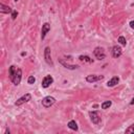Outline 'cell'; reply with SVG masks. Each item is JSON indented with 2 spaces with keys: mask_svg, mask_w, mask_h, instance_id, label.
<instances>
[{
  "mask_svg": "<svg viewBox=\"0 0 134 134\" xmlns=\"http://www.w3.org/2000/svg\"><path fill=\"white\" fill-rule=\"evenodd\" d=\"M30 100H31V95H30V93H25L23 96H21L20 98H18V100L16 101L15 105H16V106H21L22 104L27 103V102H29Z\"/></svg>",
  "mask_w": 134,
  "mask_h": 134,
  "instance_id": "cell-3",
  "label": "cell"
},
{
  "mask_svg": "<svg viewBox=\"0 0 134 134\" xmlns=\"http://www.w3.org/2000/svg\"><path fill=\"white\" fill-rule=\"evenodd\" d=\"M35 82H36V78H35L34 76H30V77L28 78V80H27V83H28V84H30V85H33Z\"/></svg>",
  "mask_w": 134,
  "mask_h": 134,
  "instance_id": "cell-19",
  "label": "cell"
},
{
  "mask_svg": "<svg viewBox=\"0 0 134 134\" xmlns=\"http://www.w3.org/2000/svg\"><path fill=\"white\" fill-rule=\"evenodd\" d=\"M89 116H90V120L94 125H97L101 123V117L98 116V114L96 111H90L89 112Z\"/></svg>",
  "mask_w": 134,
  "mask_h": 134,
  "instance_id": "cell-6",
  "label": "cell"
},
{
  "mask_svg": "<svg viewBox=\"0 0 134 134\" xmlns=\"http://www.w3.org/2000/svg\"><path fill=\"white\" fill-rule=\"evenodd\" d=\"M0 13H2V14L13 13V10H12L10 6H6V5L3 4V3H1V4H0Z\"/></svg>",
  "mask_w": 134,
  "mask_h": 134,
  "instance_id": "cell-12",
  "label": "cell"
},
{
  "mask_svg": "<svg viewBox=\"0 0 134 134\" xmlns=\"http://www.w3.org/2000/svg\"><path fill=\"white\" fill-rule=\"evenodd\" d=\"M17 16H18V12L17 11H13V13H12V19L15 20V19L17 18Z\"/></svg>",
  "mask_w": 134,
  "mask_h": 134,
  "instance_id": "cell-21",
  "label": "cell"
},
{
  "mask_svg": "<svg viewBox=\"0 0 134 134\" xmlns=\"http://www.w3.org/2000/svg\"><path fill=\"white\" fill-rule=\"evenodd\" d=\"M16 70H17V68L14 66V65H12L11 67H10V78H11V80H12V78L14 77V74H15V72H16Z\"/></svg>",
  "mask_w": 134,
  "mask_h": 134,
  "instance_id": "cell-17",
  "label": "cell"
},
{
  "mask_svg": "<svg viewBox=\"0 0 134 134\" xmlns=\"http://www.w3.org/2000/svg\"><path fill=\"white\" fill-rule=\"evenodd\" d=\"M54 103H56V98L53 96H46L42 100V105L44 106L45 108H49L50 106H53Z\"/></svg>",
  "mask_w": 134,
  "mask_h": 134,
  "instance_id": "cell-4",
  "label": "cell"
},
{
  "mask_svg": "<svg viewBox=\"0 0 134 134\" xmlns=\"http://www.w3.org/2000/svg\"><path fill=\"white\" fill-rule=\"evenodd\" d=\"M104 79V76H97V74H89L86 77V81L88 83H94L97 81H101Z\"/></svg>",
  "mask_w": 134,
  "mask_h": 134,
  "instance_id": "cell-7",
  "label": "cell"
},
{
  "mask_svg": "<svg viewBox=\"0 0 134 134\" xmlns=\"http://www.w3.org/2000/svg\"><path fill=\"white\" fill-rule=\"evenodd\" d=\"M93 54H94V56H95V58L97 59V60H104L105 57H106V54H105V50L103 47H96L95 49L93 50Z\"/></svg>",
  "mask_w": 134,
  "mask_h": 134,
  "instance_id": "cell-2",
  "label": "cell"
},
{
  "mask_svg": "<svg viewBox=\"0 0 134 134\" xmlns=\"http://www.w3.org/2000/svg\"><path fill=\"white\" fill-rule=\"evenodd\" d=\"M126 133H132V134H134V124L130 126L128 129H126Z\"/></svg>",
  "mask_w": 134,
  "mask_h": 134,
  "instance_id": "cell-20",
  "label": "cell"
},
{
  "mask_svg": "<svg viewBox=\"0 0 134 134\" xmlns=\"http://www.w3.org/2000/svg\"><path fill=\"white\" fill-rule=\"evenodd\" d=\"M111 105H112L111 101H106V102H104V103L102 104V109H108Z\"/></svg>",
  "mask_w": 134,
  "mask_h": 134,
  "instance_id": "cell-16",
  "label": "cell"
},
{
  "mask_svg": "<svg viewBox=\"0 0 134 134\" xmlns=\"http://www.w3.org/2000/svg\"><path fill=\"white\" fill-rule=\"evenodd\" d=\"M54 83V79L52 76H46L44 79H43V81H42V87L43 88H47V87H49L50 85H52Z\"/></svg>",
  "mask_w": 134,
  "mask_h": 134,
  "instance_id": "cell-8",
  "label": "cell"
},
{
  "mask_svg": "<svg viewBox=\"0 0 134 134\" xmlns=\"http://www.w3.org/2000/svg\"><path fill=\"white\" fill-rule=\"evenodd\" d=\"M49 30H50V25H49V23H44V24L42 25V30H41V39H42V40L45 38L46 34L48 33Z\"/></svg>",
  "mask_w": 134,
  "mask_h": 134,
  "instance_id": "cell-9",
  "label": "cell"
},
{
  "mask_svg": "<svg viewBox=\"0 0 134 134\" xmlns=\"http://www.w3.org/2000/svg\"><path fill=\"white\" fill-rule=\"evenodd\" d=\"M130 105H134V97L132 98V101L130 102Z\"/></svg>",
  "mask_w": 134,
  "mask_h": 134,
  "instance_id": "cell-23",
  "label": "cell"
},
{
  "mask_svg": "<svg viewBox=\"0 0 134 134\" xmlns=\"http://www.w3.org/2000/svg\"><path fill=\"white\" fill-rule=\"evenodd\" d=\"M68 128L71 129V130H74V131H77V130H78V125H77V123L74 121H70L68 123Z\"/></svg>",
  "mask_w": 134,
  "mask_h": 134,
  "instance_id": "cell-15",
  "label": "cell"
},
{
  "mask_svg": "<svg viewBox=\"0 0 134 134\" xmlns=\"http://www.w3.org/2000/svg\"><path fill=\"white\" fill-rule=\"evenodd\" d=\"M119 42H120L123 46H126V44H127V41H126V38H125L124 36H120V37H119Z\"/></svg>",
  "mask_w": 134,
  "mask_h": 134,
  "instance_id": "cell-18",
  "label": "cell"
},
{
  "mask_svg": "<svg viewBox=\"0 0 134 134\" xmlns=\"http://www.w3.org/2000/svg\"><path fill=\"white\" fill-rule=\"evenodd\" d=\"M59 62H60L61 64L65 67V68H68V69H77V68H79L78 65H70V64H67V63H65L64 61L62 60V59H59Z\"/></svg>",
  "mask_w": 134,
  "mask_h": 134,
  "instance_id": "cell-13",
  "label": "cell"
},
{
  "mask_svg": "<svg viewBox=\"0 0 134 134\" xmlns=\"http://www.w3.org/2000/svg\"><path fill=\"white\" fill-rule=\"evenodd\" d=\"M15 1H16V2H17V1H19V0H15Z\"/></svg>",
  "mask_w": 134,
  "mask_h": 134,
  "instance_id": "cell-24",
  "label": "cell"
},
{
  "mask_svg": "<svg viewBox=\"0 0 134 134\" xmlns=\"http://www.w3.org/2000/svg\"><path fill=\"white\" fill-rule=\"evenodd\" d=\"M119 82H120V78L119 77H113L111 80H109L107 82V86H108V87H114L115 85L119 84Z\"/></svg>",
  "mask_w": 134,
  "mask_h": 134,
  "instance_id": "cell-11",
  "label": "cell"
},
{
  "mask_svg": "<svg viewBox=\"0 0 134 134\" xmlns=\"http://www.w3.org/2000/svg\"><path fill=\"white\" fill-rule=\"evenodd\" d=\"M130 27H131L132 29H134V21H131V22H130Z\"/></svg>",
  "mask_w": 134,
  "mask_h": 134,
  "instance_id": "cell-22",
  "label": "cell"
},
{
  "mask_svg": "<svg viewBox=\"0 0 134 134\" xmlns=\"http://www.w3.org/2000/svg\"><path fill=\"white\" fill-rule=\"evenodd\" d=\"M21 78H22V70L20 68H17V70H16V72L14 74V77L12 78V82L14 83V85L18 86L21 82Z\"/></svg>",
  "mask_w": 134,
  "mask_h": 134,
  "instance_id": "cell-1",
  "label": "cell"
},
{
  "mask_svg": "<svg viewBox=\"0 0 134 134\" xmlns=\"http://www.w3.org/2000/svg\"><path fill=\"white\" fill-rule=\"evenodd\" d=\"M44 59H45V62L48 65H50V66L54 65L53 60H52V54H50V48H49V47H45V49H44Z\"/></svg>",
  "mask_w": 134,
  "mask_h": 134,
  "instance_id": "cell-5",
  "label": "cell"
},
{
  "mask_svg": "<svg viewBox=\"0 0 134 134\" xmlns=\"http://www.w3.org/2000/svg\"><path fill=\"white\" fill-rule=\"evenodd\" d=\"M79 60H80L81 62H85V63H92L93 61H92V59H90V57H88V56H80L79 57Z\"/></svg>",
  "mask_w": 134,
  "mask_h": 134,
  "instance_id": "cell-14",
  "label": "cell"
},
{
  "mask_svg": "<svg viewBox=\"0 0 134 134\" xmlns=\"http://www.w3.org/2000/svg\"><path fill=\"white\" fill-rule=\"evenodd\" d=\"M121 53H123V50H121V48L120 46H113V48H112V56L113 58H119L121 56Z\"/></svg>",
  "mask_w": 134,
  "mask_h": 134,
  "instance_id": "cell-10",
  "label": "cell"
}]
</instances>
